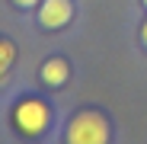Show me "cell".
<instances>
[{"instance_id":"2","label":"cell","mask_w":147,"mask_h":144,"mask_svg":"<svg viewBox=\"0 0 147 144\" xmlns=\"http://www.w3.org/2000/svg\"><path fill=\"white\" fill-rule=\"evenodd\" d=\"M48 122H51V112H48V106L42 99H22L13 109V125L26 138H38L48 128Z\"/></svg>"},{"instance_id":"4","label":"cell","mask_w":147,"mask_h":144,"mask_svg":"<svg viewBox=\"0 0 147 144\" xmlns=\"http://www.w3.org/2000/svg\"><path fill=\"white\" fill-rule=\"evenodd\" d=\"M67 74H70V67H67L64 58H51V61L42 67V80H45L48 87H61V83H67Z\"/></svg>"},{"instance_id":"5","label":"cell","mask_w":147,"mask_h":144,"mask_svg":"<svg viewBox=\"0 0 147 144\" xmlns=\"http://www.w3.org/2000/svg\"><path fill=\"white\" fill-rule=\"evenodd\" d=\"M13 58H16V48H13L10 42L0 39V80H3V77H7V70L13 67Z\"/></svg>"},{"instance_id":"6","label":"cell","mask_w":147,"mask_h":144,"mask_svg":"<svg viewBox=\"0 0 147 144\" xmlns=\"http://www.w3.org/2000/svg\"><path fill=\"white\" fill-rule=\"evenodd\" d=\"M16 3H19V7H35L38 0H16Z\"/></svg>"},{"instance_id":"3","label":"cell","mask_w":147,"mask_h":144,"mask_svg":"<svg viewBox=\"0 0 147 144\" xmlns=\"http://www.w3.org/2000/svg\"><path fill=\"white\" fill-rule=\"evenodd\" d=\"M70 13H74L70 0H45L42 10H38V22L45 29H61L70 22Z\"/></svg>"},{"instance_id":"1","label":"cell","mask_w":147,"mask_h":144,"mask_svg":"<svg viewBox=\"0 0 147 144\" xmlns=\"http://www.w3.org/2000/svg\"><path fill=\"white\" fill-rule=\"evenodd\" d=\"M67 144H109V122L99 112H80L67 125Z\"/></svg>"},{"instance_id":"8","label":"cell","mask_w":147,"mask_h":144,"mask_svg":"<svg viewBox=\"0 0 147 144\" xmlns=\"http://www.w3.org/2000/svg\"><path fill=\"white\" fill-rule=\"evenodd\" d=\"M144 7H147V0H144Z\"/></svg>"},{"instance_id":"7","label":"cell","mask_w":147,"mask_h":144,"mask_svg":"<svg viewBox=\"0 0 147 144\" xmlns=\"http://www.w3.org/2000/svg\"><path fill=\"white\" fill-rule=\"evenodd\" d=\"M141 35H144V45H147V22H144V29H141Z\"/></svg>"}]
</instances>
